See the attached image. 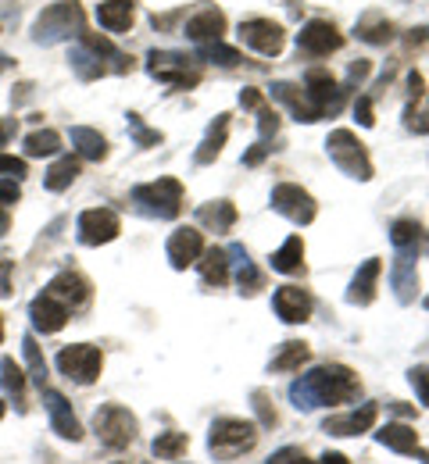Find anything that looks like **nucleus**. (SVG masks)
<instances>
[{
  "label": "nucleus",
  "instance_id": "1",
  "mask_svg": "<svg viewBox=\"0 0 429 464\" xmlns=\"http://www.w3.org/2000/svg\"><path fill=\"white\" fill-rule=\"evenodd\" d=\"M358 393H362V379H358L347 364H322V368H311L307 375H301V379L290 386V401H294V407H301V411L351 404V401H358Z\"/></svg>",
  "mask_w": 429,
  "mask_h": 464
},
{
  "label": "nucleus",
  "instance_id": "2",
  "mask_svg": "<svg viewBox=\"0 0 429 464\" xmlns=\"http://www.w3.org/2000/svg\"><path fill=\"white\" fill-rule=\"evenodd\" d=\"M86 33V11L79 0H58L51 7H44L33 22V40L51 47V44H64L72 36Z\"/></svg>",
  "mask_w": 429,
  "mask_h": 464
},
{
  "label": "nucleus",
  "instance_id": "3",
  "mask_svg": "<svg viewBox=\"0 0 429 464\" xmlns=\"http://www.w3.org/2000/svg\"><path fill=\"white\" fill-rule=\"evenodd\" d=\"M258 443V425L254 421H244V418H219L208 432V447L219 461H233L247 454L250 447Z\"/></svg>",
  "mask_w": 429,
  "mask_h": 464
},
{
  "label": "nucleus",
  "instance_id": "4",
  "mask_svg": "<svg viewBox=\"0 0 429 464\" xmlns=\"http://www.w3.org/2000/svg\"><path fill=\"white\" fill-rule=\"evenodd\" d=\"M132 200L154 218H180V211H183V182L172 179V175L143 182V186L132 189Z\"/></svg>",
  "mask_w": 429,
  "mask_h": 464
},
{
  "label": "nucleus",
  "instance_id": "5",
  "mask_svg": "<svg viewBox=\"0 0 429 464\" xmlns=\"http://www.w3.org/2000/svg\"><path fill=\"white\" fill-rule=\"evenodd\" d=\"M326 150H329L333 165H336L344 175L362 179V182L372 179V158H368L366 143H362L351 129H333L329 140H326Z\"/></svg>",
  "mask_w": 429,
  "mask_h": 464
},
{
  "label": "nucleus",
  "instance_id": "6",
  "mask_svg": "<svg viewBox=\"0 0 429 464\" xmlns=\"http://www.w3.org/2000/svg\"><path fill=\"white\" fill-rule=\"evenodd\" d=\"M93 432H97V440H101L108 450H125V447L136 440L140 421H136V414H132L129 407L104 404L93 414Z\"/></svg>",
  "mask_w": 429,
  "mask_h": 464
},
{
  "label": "nucleus",
  "instance_id": "7",
  "mask_svg": "<svg viewBox=\"0 0 429 464\" xmlns=\"http://www.w3.org/2000/svg\"><path fill=\"white\" fill-rule=\"evenodd\" d=\"M58 372L64 379L79 382V386H93L101 379V368H104V353L93 343H72V347H62V353L54 357Z\"/></svg>",
  "mask_w": 429,
  "mask_h": 464
},
{
  "label": "nucleus",
  "instance_id": "8",
  "mask_svg": "<svg viewBox=\"0 0 429 464\" xmlns=\"http://www.w3.org/2000/svg\"><path fill=\"white\" fill-rule=\"evenodd\" d=\"M147 72L158 82H169L176 90H193L200 82V68L193 64V58H186L180 51H151L147 54Z\"/></svg>",
  "mask_w": 429,
  "mask_h": 464
},
{
  "label": "nucleus",
  "instance_id": "9",
  "mask_svg": "<svg viewBox=\"0 0 429 464\" xmlns=\"http://www.w3.org/2000/svg\"><path fill=\"white\" fill-rule=\"evenodd\" d=\"M305 93L307 101H311V108H315V115L318 118H329L336 115L340 108H344V97H347V90L326 72V68H311L305 75Z\"/></svg>",
  "mask_w": 429,
  "mask_h": 464
},
{
  "label": "nucleus",
  "instance_id": "10",
  "mask_svg": "<svg viewBox=\"0 0 429 464\" xmlns=\"http://www.w3.org/2000/svg\"><path fill=\"white\" fill-rule=\"evenodd\" d=\"M272 211H279L283 218H290L297 226H311L315 215H318L315 197L307 189H301V186H294V182H279L272 189Z\"/></svg>",
  "mask_w": 429,
  "mask_h": 464
},
{
  "label": "nucleus",
  "instance_id": "11",
  "mask_svg": "<svg viewBox=\"0 0 429 464\" xmlns=\"http://www.w3.org/2000/svg\"><path fill=\"white\" fill-rule=\"evenodd\" d=\"M297 47L311 54V58H329V54H336L340 47H344V36H340V29L333 25V22H326V18H311L305 29L297 33Z\"/></svg>",
  "mask_w": 429,
  "mask_h": 464
},
{
  "label": "nucleus",
  "instance_id": "12",
  "mask_svg": "<svg viewBox=\"0 0 429 464\" xmlns=\"http://www.w3.org/2000/svg\"><path fill=\"white\" fill-rule=\"evenodd\" d=\"M119 232H122V222L112 208H90L79 215V243H86V246L112 243Z\"/></svg>",
  "mask_w": 429,
  "mask_h": 464
},
{
  "label": "nucleus",
  "instance_id": "13",
  "mask_svg": "<svg viewBox=\"0 0 429 464\" xmlns=\"http://www.w3.org/2000/svg\"><path fill=\"white\" fill-rule=\"evenodd\" d=\"M240 40H244L247 47H254L258 54L276 58V54L283 51V44H287V33H283V25L272 22V18H250V22L240 25Z\"/></svg>",
  "mask_w": 429,
  "mask_h": 464
},
{
  "label": "nucleus",
  "instance_id": "14",
  "mask_svg": "<svg viewBox=\"0 0 429 464\" xmlns=\"http://www.w3.org/2000/svg\"><path fill=\"white\" fill-rule=\"evenodd\" d=\"M165 254H169L172 268L183 272V268H190V265L200 261V254H204V236H200L197 229H190V226H180V229L169 236Z\"/></svg>",
  "mask_w": 429,
  "mask_h": 464
},
{
  "label": "nucleus",
  "instance_id": "15",
  "mask_svg": "<svg viewBox=\"0 0 429 464\" xmlns=\"http://www.w3.org/2000/svg\"><path fill=\"white\" fill-rule=\"evenodd\" d=\"M311 307H315V300H311V293L301 290V286H279L276 296H272V311L287 322V325H301L311 318Z\"/></svg>",
  "mask_w": 429,
  "mask_h": 464
},
{
  "label": "nucleus",
  "instance_id": "16",
  "mask_svg": "<svg viewBox=\"0 0 429 464\" xmlns=\"http://www.w3.org/2000/svg\"><path fill=\"white\" fill-rule=\"evenodd\" d=\"M54 300H62L68 311H75V307H83L86 300H90V293H93V286H90V279L83 276V272H62V276H54L51 283H47V290Z\"/></svg>",
  "mask_w": 429,
  "mask_h": 464
},
{
  "label": "nucleus",
  "instance_id": "17",
  "mask_svg": "<svg viewBox=\"0 0 429 464\" xmlns=\"http://www.w3.org/2000/svg\"><path fill=\"white\" fill-rule=\"evenodd\" d=\"M375 418H379V407L362 404V407H355V411H347V414H329V418L322 421V429H326L329 436H362V432H368V429L375 425Z\"/></svg>",
  "mask_w": 429,
  "mask_h": 464
},
{
  "label": "nucleus",
  "instance_id": "18",
  "mask_svg": "<svg viewBox=\"0 0 429 464\" xmlns=\"http://www.w3.org/2000/svg\"><path fill=\"white\" fill-rule=\"evenodd\" d=\"M44 407H47V414H51V429H54L62 440H72V443L83 440V425H79L72 404L64 401L58 390H44Z\"/></svg>",
  "mask_w": 429,
  "mask_h": 464
},
{
  "label": "nucleus",
  "instance_id": "19",
  "mask_svg": "<svg viewBox=\"0 0 429 464\" xmlns=\"http://www.w3.org/2000/svg\"><path fill=\"white\" fill-rule=\"evenodd\" d=\"M183 33H186V40L197 44V47L219 44V40L226 36V14H222L219 7H204V11H197V14L186 22Z\"/></svg>",
  "mask_w": 429,
  "mask_h": 464
},
{
  "label": "nucleus",
  "instance_id": "20",
  "mask_svg": "<svg viewBox=\"0 0 429 464\" xmlns=\"http://www.w3.org/2000/svg\"><path fill=\"white\" fill-rule=\"evenodd\" d=\"M68 307H64L62 300H54L51 293H40L33 304H29V318H33V325L44 333V336H51V333H62L64 325H68Z\"/></svg>",
  "mask_w": 429,
  "mask_h": 464
},
{
  "label": "nucleus",
  "instance_id": "21",
  "mask_svg": "<svg viewBox=\"0 0 429 464\" xmlns=\"http://www.w3.org/2000/svg\"><path fill=\"white\" fill-rule=\"evenodd\" d=\"M390 283L401 304H412L419 290V272H415V250H397V261L390 268Z\"/></svg>",
  "mask_w": 429,
  "mask_h": 464
},
{
  "label": "nucleus",
  "instance_id": "22",
  "mask_svg": "<svg viewBox=\"0 0 429 464\" xmlns=\"http://www.w3.org/2000/svg\"><path fill=\"white\" fill-rule=\"evenodd\" d=\"M383 276V261L379 257H368L366 265L358 268V276L351 279V290H347V300L358 304V307H368L375 300V283Z\"/></svg>",
  "mask_w": 429,
  "mask_h": 464
},
{
  "label": "nucleus",
  "instance_id": "23",
  "mask_svg": "<svg viewBox=\"0 0 429 464\" xmlns=\"http://www.w3.org/2000/svg\"><path fill=\"white\" fill-rule=\"evenodd\" d=\"M375 440L394 454H415L419 450V432H415V425H405V421H386L375 432Z\"/></svg>",
  "mask_w": 429,
  "mask_h": 464
},
{
  "label": "nucleus",
  "instance_id": "24",
  "mask_svg": "<svg viewBox=\"0 0 429 464\" xmlns=\"http://www.w3.org/2000/svg\"><path fill=\"white\" fill-rule=\"evenodd\" d=\"M132 18H136V0H104V4H97V22L108 33H129Z\"/></svg>",
  "mask_w": 429,
  "mask_h": 464
},
{
  "label": "nucleus",
  "instance_id": "25",
  "mask_svg": "<svg viewBox=\"0 0 429 464\" xmlns=\"http://www.w3.org/2000/svg\"><path fill=\"white\" fill-rule=\"evenodd\" d=\"M72 147H75V154L79 158H86V161H104L108 158V140L97 132V129H90V125H72Z\"/></svg>",
  "mask_w": 429,
  "mask_h": 464
},
{
  "label": "nucleus",
  "instance_id": "26",
  "mask_svg": "<svg viewBox=\"0 0 429 464\" xmlns=\"http://www.w3.org/2000/svg\"><path fill=\"white\" fill-rule=\"evenodd\" d=\"M197 268H200V279H204L208 286H226V283H229V250H222V246H211V250H208V246H204Z\"/></svg>",
  "mask_w": 429,
  "mask_h": 464
},
{
  "label": "nucleus",
  "instance_id": "27",
  "mask_svg": "<svg viewBox=\"0 0 429 464\" xmlns=\"http://www.w3.org/2000/svg\"><path fill=\"white\" fill-rule=\"evenodd\" d=\"M197 222L211 232H229L237 226V204H229V200L200 204V208H197Z\"/></svg>",
  "mask_w": 429,
  "mask_h": 464
},
{
  "label": "nucleus",
  "instance_id": "28",
  "mask_svg": "<svg viewBox=\"0 0 429 464\" xmlns=\"http://www.w3.org/2000/svg\"><path fill=\"white\" fill-rule=\"evenodd\" d=\"M272 97L279 101V104H287L297 121H318L315 115V108H311V101H307L305 86H294V82H276L272 86Z\"/></svg>",
  "mask_w": 429,
  "mask_h": 464
},
{
  "label": "nucleus",
  "instance_id": "29",
  "mask_svg": "<svg viewBox=\"0 0 429 464\" xmlns=\"http://www.w3.org/2000/svg\"><path fill=\"white\" fill-rule=\"evenodd\" d=\"M226 140H229V115H219L211 121V129H208V136H204V143L197 147V154H193V161L197 165H211L219 154H222V147H226Z\"/></svg>",
  "mask_w": 429,
  "mask_h": 464
},
{
  "label": "nucleus",
  "instance_id": "30",
  "mask_svg": "<svg viewBox=\"0 0 429 464\" xmlns=\"http://www.w3.org/2000/svg\"><path fill=\"white\" fill-rule=\"evenodd\" d=\"M272 272H283V276L305 272V239H301V236H290V239L272 254Z\"/></svg>",
  "mask_w": 429,
  "mask_h": 464
},
{
  "label": "nucleus",
  "instance_id": "31",
  "mask_svg": "<svg viewBox=\"0 0 429 464\" xmlns=\"http://www.w3.org/2000/svg\"><path fill=\"white\" fill-rule=\"evenodd\" d=\"M229 265H237V286H240V293H247V296H254V293L265 286V276L254 268V261L247 257V250L237 243V246H229Z\"/></svg>",
  "mask_w": 429,
  "mask_h": 464
},
{
  "label": "nucleus",
  "instance_id": "32",
  "mask_svg": "<svg viewBox=\"0 0 429 464\" xmlns=\"http://www.w3.org/2000/svg\"><path fill=\"white\" fill-rule=\"evenodd\" d=\"M311 357V347L301 343V340H287L279 353L272 357V372H301V364H307Z\"/></svg>",
  "mask_w": 429,
  "mask_h": 464
},
{
  "label": "nucleus",
  "instance_id": "33",
  "mask_svg": "<svg viewBox=\"0 0 429 464\" xmlns=\"http://www.w3.org/2000/svg\"><path fill=\"white\" fill-rule=\"evenodd\" d=\"M75 179H79V158H58V161L44 172V186H47L51 193H62Z\"/></svg>",
  "mask_w": 429,
  "mask_h": 464
},
{
  "label": "nucleus",
  "instance_id": "34",
  "mask_svg": "<svg viewBox=\"0 0 429 464\" xmlns=\"http://www.w3.org/2000/svg\"><path fill=\"white\" fill-rule=\"evenodd\" d=\"M62 150V136L54 129H36L25 136V158H54Z\"/></svg>",
  "mask_w": 429,
  "mask_h": 464
},
{
  "label": "nucleus",
  "instance_id": "35",
  "mask_svg": "<svg viewBox=\"0 0 429 464\" xmlns=\"http://www.w3.org/2000/svg\"><path fill=\"white\" fill-rule=\"evenodd\" d=\"M186 447H190V436L186 432H158V440L151 443V450H154L158 461H180L186 454Z\"/></svg>",
  "mask_w": 429,
  "mask_h": 464
},
{
  "label": "nucleus",
  "instance_id": "36",
  "mask_svg": "<svg viewBox=\"0 0 429 464\" xmlns=\"http://www.w3.org/2000/svg\"><path fill=\"white\" fill-rule=\"evenodd\" d=\"M0 386L15 401L25 397V372H22V364H15V357H0Z\"/></svg>",
  "mask_w": 429,
  "mask_h": 464
},
{
  "label": "nucleus",
  "instance_id": "37",
  "mask_svg": "<svg viewBox=\"0 0 429 464\" xmlns=\"http://www.w3.org/2000/svg\"><path fill=\"white\" fill-rule=\"evenodd\" d=\"M72 68H75V75H79V79H86V82H93V79H101V75H108V72H112L104 61L97 58V54H90L86 47L72 51Z\"/></svg>",
  "mask_w": 429,
  "mask_h": 464
},
{
  "label": "nucleus",
  "instance_id": "38",
  "mask_svg": "<svg viewBox=\"0 0 429 464\" xmlns=\"http://www.w3.org/2000/svg\"><path fill=\"white\" fill-rule=\"evenodd\" d=\"M358 36H362L366 44H390V40H394V22H386V18H379V14H366V18L358 22Z\"/></svg>",
  "mask_w": 429,
  "mask_h": 464
},
{
  "label": "nucleus",
  "instance_id": "39",
  "mask_svg": "<svg viewBox=\"0 0 429 464\" xmlns=\"http://www.w3.org/2000/svg\"><path fill=\"white\" fill-rule=\"evenodd\" d=\"M390 239H394V246H397V250H419L423 226H419V222H412V218H401V222H394Z\"/></svg>",
  "mask_w": 429,
  "mask_h": 464
},
{
  "label": "nucleus",
  "instance_id": "40",
  "mask_svg": "<svg viewBox=\"0 0 429 464\" xmlns=\"http://www.w3.org/2000/svg\"><path fill=\"white\" fill-rule=\"evenodd\" d=\"M22 353H25V361H29L33 382H36L40 390H47V361H44V353H40V347H36V340H33V336H25V340H22Z\"/></svg>",
  "mask_w": 429,
  "mask_h": 464
},
{
  "label": "nucleus",
  "instance_id": "41",
  "mask_svg": "<svg viewBox=\"0 0 429 464\" xmlns=\"http://www.w3.org/2000/svg\"><path fill=\"white\" fill-rule=\"evenodd\" d=\"M197 54H200L204 61H215V64H222V68H237V64L244 61L237 47H226L222 40H219V44H204V47H197Z\"/></svg>",
  "mask_w": 429,
  "mask_h": 464
},
{
  "label": "nucleus",
  "instance_id": "42",
  "mask_svg": "<svg viewBox=\"0 0 429 464\" xmlns=\"http://www.w3.org/2000/svg\"><path fill=\"white\" fill-rule=\"evenodd\" d=\"M405 125H408L412 132H419V136H429V90L419 97V101H412V104H408V111H405Z\"/></svg>",
  "mask_w": 429,
  "mask_h": 464
},
{
  "label": "nucleus",
  "instance_id": "43",
  "mask_svg": "<svg viewBox=\"0 0 429 464\" xmlns=\"http://www.w3.org/2000/svg\"><path fill=\"white\" fill-rule=\"evenodd\" d=\"M129 132H132L136 147H154V143H161V132H158V129H147L140 115H129Z\"/></svg>",
  "mask_w": 429,
  "mask_h": 464
},
{
  "label": "nucleus",
  "instance_id": "44",
  "mask_svg": "<svg viewBox=\"0 0 429 464\" xmlns=\"http://www.w3.org/2000/svg\"><path fill=\"white\" fill-rule=\"evenodd\" d=\"M29 175V165L25 158H15V154H0V179H25Z\"/></svg>",
  "mask_w": 429,
  "mask_h": 464
},
{
  "label": "nucleus",
  "instance_id": "45",
  "mask_svg": "<svg viewBox=\"0 0 429 464\" xmlns=\"http://www.w3.org/2000/svg\"><path fill=\"white\" fill-rule=\"evenodd\" d=\"M408 382L415 386L419 401H423V404H429V364H419V368H412V372H408Z\"/></svg>",
  "mask_w": 429,
  "mask_h": 464
},
{
  "label": "nucleus",
  "instance_id": "46",
  "mask_svg": "<svg viewBox=\"0 0 429 464\" xmlns=\"http://www.w3.org/2000/svg\"><path fill=\"white\" fill-rule=\"evenodd\" d=\"M22 200V186H18V179H0V208L7 211L11 204H18Z\"/></svg>",
  "mask_w": 429,
  "mask_h": 464
},
{
  "label": "nucleus",
  "instance_id": "47",
  "mask_svg": "<svg viewBox=\"0 0 429 464\" xmlns=\"http://www.w3.org/2000/svg\"><path fill=\"white\" fill-rule=\"evenodd\" d=\"M258 129H261V136H276V129H279V115L268 104L258 108Z\"/></svg>",
  "mask_w": 429,
  "mask_h": 464
},
{
  "label": "nucleus",
  "instance_id": "48",
  "mask_svg": "<svg viewBox=\"0 0 429 464\" xmlns=\"http://www.w3.org/2000/svg\"><path fill=\"white\" fill-rule=\"evenodd\" d=\"M268 464H318V461H307L297 447H283L279 454H272V458H268Z\"/></svg>",
  "mask_w": 429,
  "mask_h": 464
},
{
  "label": "nucleus",
  "instance_id": "49",
  "mask_svg": "<svg viewBox=\"0 0 429 464\" xmlns=\"http://www.w3.org/2000/svg\"><path fill=\"white\" fill-rule=\"evenodd\" d=\"M254 407H258V414H261V425H276V421H279V418H276V407H268L265 390H258V393H254Z\"/></svg>",
  "mask_w": 429,
  "mask_h": 464
},
{
  "label": "nucleus",
  "instance_id": "50",
  "mask_svg": "<svg viewBox=\"0 0 429 464\" xmlns=\"http://www.w3.org/2000/svg\"><path fill=\"white\" fill-rule=\"evenodd\" d=\"M268 150H272L268 143H254V147H250V150H247V154H244V165H247V169H254V165H261V161L268 158Z\"/></svg>",
  "mask_w": 429,
  "mask_h": 464
},
{
  "label": "nucleus",
  "instance_id": "51",
  "mask_svg": "<svg viewBox=\"0 0 429 464\" xmlns=\"http://www.w3.org/2000/svg\"><path fill=\"white\" fill-rule=\"evenodd\" d=\"M240 104L250 108V111H258V108L265 104V93H261V90H254V86H247L244 93H240Z\"/></svg>",
  "mask_w": 429,
  "mask_h": 464
},
{
  "label": "nucleus",
  "instance_id": "52",
  "mask_svg": "<svg viewBox=\"0 0 429 464\" xmlns=\"http://www.w3.org/2000/svg\"><path fill=\"white\" fill-rule=\"evenodd\" d=\"M355 115H358V121H362V125H375V115H372V101H368V97H358V104H355Z\"/></svg>",
  "mask_w": 429,
  "mask_h": 464
},
{
  "label": "nucleus",
  "instance_id": "53",
  "mask_svg": "<svg viewBox=\"0 0 429 464\" xmlns=\"http://www.w3.org/2000/svg\"><path fill=\"white\" fill-rule=\"evenodd\" d=\"M11 268H15V261L11 257H0V293L4 296L11 293Z\"/></svg>",
  "mask_w": 429,
  "mask_h": 464
},
{
  "label": "nucleus",
  "instance_id": "54",
  "mask_svg": "<svg viewBox=\"0 0 429 464\" xmlns=\"http://www.w3.org/2000/svg\"><path fill=\"white\" fill-rule=\"evenodd\" d=\"M423 93H426V79H423L419 72H412V75H408V97H412V101H419Z\"/></svg>",
  "mask_w": 429,
  "mask_h": 464
},
{
  "label": "nucleus",
  "instance_id": "55",
  "mask_svg": "<svg viewBox=\"0 0 429 464\" xmlns=\"http://www.w3.org/2000/svg\"><path fill=\"white\" fill-rule=\"evenodd\" d=\"M15 132H18V118H0V147H7Z\"/></svg>",
  "mask_w": 429,
  "mask_h": 464
},
{
  "label": "nucleus",
  "instance_id": "56",
  "mask_svg": "<svg viewBox=\"0 0 429 464\" xmlns=\"http://www.w3.org/2000/svg\"><path fill=\"white\" fill-rule=\"evenodd\" d=\"M368 75V61H358V64H351V82H362Z\"/></svg>",
  "mask_w": 429,
  "mask_h": 464
},
{
  "label": "nucleus",
  "instance_id": "57",
  "mask_svg": "<svg viewBox=\"0 0 429 464\" xmlns=\"http://www.w3.org/2000/svg\"><path fill=\"white\" fill-rule=\"evenodd\" d=\"M318 464H351V461H347L344 454H322V461Z\"/></svg>",
  "mask_w": 429,
  "mask_h": 464
},
{
  "label": "nucleus",
  "instance_id": "58",
  "mask_svg": "<svg viewBox=\"0 0 429 464\" xmlns=\"http://www.w3.org/2000/svg\"><path fill=\"white\" fill-rule=\"evenodd\" d=\"M7 229H11V215H7L4 208H0V236H4Z\"/></svg>",
  "mask_w": 429,
  "mask_h": 464
},
{
  "label": "nucleus",
  "instance_id": "59",
  "mask_svg": "<svg viewBox=\"0 0 429 464\" xmlns=\"http://www.w3.org/2000/svg\"><path fill=\"white\" fill-rule=\"evenodd\" d=\"M415 40H429V25L426 29H415V33H412V44H415Z\"/></svg>",
  "mask_w": 429,
  "mask_h": 464
},
{
  "label": "nucleus",
  "instance_id": "60",
  "mask_svg": "<svg viewBox=\"0 0 429 464\" xmlns=\"http://www.w3.org/2000/svg\"><path fill=\"white\" fill-rule=\"evenodd\" d=\"M7 68H11V58H4V54H0V72H7Z\"/></svg>",
  "mask_w": 429,
  "mask_h": 464
},
{
  "label": "nucleus",
  "instance_id": "61",
  "mask_svg": "<svg viewBox=\"0 0 429 464\" xmlns=\"http://www.w3.org/2000/svg\"><path fill=\"white\" fill-rule=\"evenodd\" d=\"M4 414H7V404H4V401H0V421H4Z\"/></svg>",
  "mask_w": 429,
  "mask_h": 464
},
{
  "label": "nucleus",
  "instance_id": "62",
  "mask_svg": "<svg viewBox=\"0 0 429 464\" xmlns=\"http://www.w3.org/2000/svg\"><path fill=\"white\" fill-rule=\"evenodd\" d=\"M423 464H429V454H426V450H423Z\"/></svg>",
  "mask_w": 429,
  "mask_h": 464
},
{
  "label": "nucleus",
  "instance_id": "63",
  "mask_svg": "<svg viewBox=\"0 0 429 464\" xmlns=\"http://www.w3.org/2000/svg\"><path fill=\"white\" fill-rule=\"evenodd\" d=\"M0 340H4V322H0Z\"/></svg>",
  "mask_w": 429,
  "mask_h": 464
},
{
  "label": "nucleus",
  "instance_id": "64",
  "mask_svg": "<svg viewBox=\"0 0 429 464\" xmlns=\"http://www.w3.org/2000/svg\"><path fill=\"white\" fill-rule=\"evenodd\" d=\"M426 311H429V296H426Z\"/></svg>",
  "mask_w": 429,
  "mask_h": 464
}]
</instances>
